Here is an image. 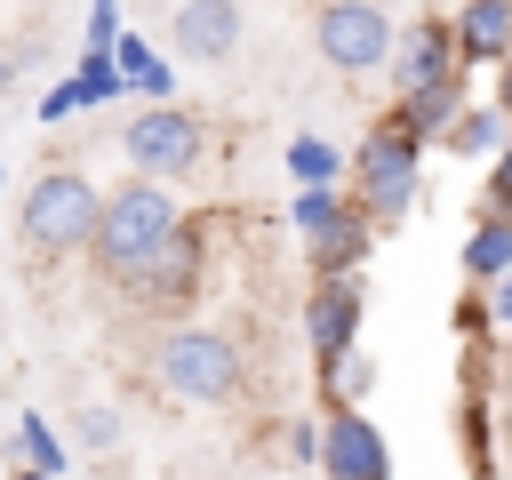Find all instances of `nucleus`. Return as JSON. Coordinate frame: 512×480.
Listing matches in <instances>:
<instances>
[{
  "instance_id": "23",
  "label": "nucleus",
  "mask_w": 512,
  "mask_h": 480,
  "mask_svg": "<svg viewBox=\"0 0 512 480\" xmlns=\"http://www.w3.org/2000/svg\"><path fill=\"white\" fill-rule=\"evenodd\" d=\"M456 424H464V464H472V472L488 480V472H496V432H488V400H480V392H464Z\"/></svg>"
},
{
  "instance_id": "12",
  "label": "nucleus",
  "mask_w": 512,
  "mask_h": 480,
  "mask_svg": "<svg viewBox=\"0 0 512 480\" xmlns=\"http://www.w3.org/2000/svg\"><path fill=\"white\" fill-rule=\"evenodd\" d=\"M448 16H456V56H464V72L512 56V0H456Z\"/></svg>"
},
{
  "instance_id": "15",
  "label": "nucleus",
  "mask_w": 512,
  "mask_h": 480,
  "mask_svg": "<svg viewBox=\"0 0 512 480\" xmlns=\"http://www.w3.org/2000/svg\"><path fill=\"white\" fill-rule=\"evenodd\" d=\"M352 216H360V200H344L336 184H296V200H288V224L304 232V248H312V240H328V232H336V224H352Z\"/></svg>"
},
{
  "instance_id": "11",
  "label": "nucleus",
  "mask_w": 512,
  "mask_h": 480,
  "mask_svg": "<svg viewBox=\"0 0 512 480\" xmlns=\"http://www.w3.org/2000/svg\"><path fill=\"white\" fill-rule=\"evenodd\" d=\"M168 40H176V56H192V64H224V56L240 48V0H176Z\"/></svg>"
},
{
  "instance_id": "4",
  "label": "nucleus",
  "mask_w": 512,
  "mask_h": 480,
  "mask_svg": "<svg viewBox=\"0 0 512 480\" xmlns=\"http://www.w3.org/2000/svg\"><path fill=\"white\" fill-rule=\"evenodd\" d=\"M152 376H160V392H176L192 408H224V400H240L248 360H240V344L224 328H192L184 320V328H168L152 344Z\"/></svg>"
},
{
  "instance_id": "10",
  "label": "nucleus",
  "mask_w": 512,
  "mask_h": 480,
  "mask_svg": "<svg viewBox=\"0 0 512 480\" xmlns=\"http://www.w3.org/2000/svg\"><path fill=\"white\" fill-rule=\"evenodd\" d=\"M456 64H464V56H456V16H416V24H400L384 80H392V96H400V88H424V80H440V72H456Z\"/></svg>"
},
{
  "instance_id": "27",
  "label": "nucleus",
  "mask_w": 512,
  "mask_h": 480,
  "mask_svg": "<svg viewBox=\"0 0 512 480\" xmlns=\"http://www.w3.org/2000/svg\"><path fill=\"white\" fill-rule=\"evenodd\" d=\"M120 40V0H88V40L80 48H112Z\"/></svg>"
},
{
  "instance_id": "17",
  "label": "nucleus",
  "mask_w": 512,
  "mask_h": 480,
  "mask_svg": "<svg viewBox=\"0 0 512 480\" xmlns=\"http://www.w3.org/2000/svg\"><path fill=\"white\" fill-rule=\"evenodd\" d=\"M64 80H72L80 112H104V104H120V96H128V80H120V56H112V48H80V64H72Z\"/></svg>"
},
{
  "instance_id": "28",
  "label": "nucleus",
  "mask_w": 512,
  "mask_h": 480,
  "mask_svg": "<svg viewBox=\"0 0 512 480\" xmlns=\"http://www.w3.org/2000/svg\"><path fill=\"white\" fill-rule=\"evenodd\" d=\"M72 112H80V96H72V80H56V88L40 96V120L56 128V120H72Z\"/></svg>"
},
{
  "instance_id": "31",
  "label": "nucleus",
  "mask_w": 512,
  "mask_h": 480,
  "mask_svg": "<svg viewBox=\"0 0 512 480\" xmlns=\"http://www.w3.org/2000/svg\"><path fill=\"white\" fill-rule=\"evenodd\" d=\"M496 104H504V120H512V56L496 64Z\"/></svg>"
},
{
  "instance_id": "21",
  "label": "nucleus",
  "mask_w": 512,
  "mask_h": 480,
  "mask_svg": "<svg viewBox=\"0 0 512 480\" xmlns=\"http://www.w3.org/2000/svg\"><path fill=\"white\" fill-rule=\"evenodd\" d=\"M8 448H16V464H40V472H72V448L56 440V424H48L40 408H24V416H16V440H8Z\"/></svg>"
},
{
  "instance_id": "25",
  "label": "nucleus",
  "mask_w": 512,
  "mask_h": 480,
  "mask_svg": "<svg viewBox=\"0 0 512 480\" xmlns=\"http://www.w3.org/2000/svg\"><path fill=\"white\" fill-rule=\"evenodd\" d=\"M456 336H464V344H488V336H496V312H488V288H480V280H472V296L456 304Z\"/></svg>"
},
{
  "instance_id": "34",
  "label": "nucleus",
  "mask_w": 512,
  "mask_h": 480,
  "mask_svg": "<svg viewBox=\"0 0 512 480\" xmlns=\"http://www.w3.org/2000/svg\"><path fill=\"white\" fill-rule=\"evenodd\" d=\"M0 184H8V168H0Z\"/></svg>"
},
{
  "instance_id": "32",
  "label": "nucleus",
  "mask_w": 512,
  "mask_h": 480,
  "mask_svg": "<svg viewBox=\"0 0 512 480\" xmlns=\"http://www.w3.org/2000/svg\"><path fill=\"white\" fill-rule=\"evenodd\" d=\"M16 480H64V472H40V464H16Z\"/></svg>"
},
{
  "instance_id": "6",
  "label": "nucleus",
  "mask_w": 512,
  "mask_h": 480,
  "mask_svg": "<svg viewBox=\"0 0 512 480\" xmlns=\"http://www.w3.org/2000/svg\"><path fill=\"white\" fill-rule=\"evenodd\" d=\"M200 280H208V232H200V224H176V232H168V240H160V248H152L128 280H112V288H120L136 312L176 320V312L200 296Z\"/></svg>"
},
{
  "instance_id": "35",
  "label": "nucleus",
  "mask_w": 512,
  "mask_h": 480,
  "mask_svg": "<svg viewBox=\"0 0 512 480\" xmlns=\"http://www.w3.org/2000/svg\"><path fill=\"white\" fill-rule=\"evenodd\" d=\"M320 480H328V472H320Z\"/></svg>"
},
{
  "instance_id": "29",
  "label": "nucleus",
  "mask_w": 512,
  "mask_h": 480,
  "mask_svg": "<svg viewBox=\"0 0 512 480\" xmlns=\"http://www.w3.org/2000/svg\"><path fill=\"white\" fill-rule=\"evenodd\" d=\"M488 288V312H496V328H512V264L496 272V280H480Z\"/></svg>"
},
{
  "instance_id": "8",
  "label": "nucleus",
  "mask_w": 512,
  "mask_h": 480,
  "mask_svg": "<svg viewBox=\"0 0 512 480\" xmlns=\"http://www.w3.org/2000/svg\"><path fill=\"white\" fill-rule=\"evenodd\" d=\"M360 320H368L360 272H312V296H304V344H312V360L360 344Z\"/></svg>"
},
{
  "instance_id": "18",
  "label": "nucleus",
  "mask_w": 512,
  "mask_h": 480,
  "mask_svg": "<svg viewBox=\"0 0 512 480\" xmlns=\"http://www.w3.org/2000/svg\"><path fill=\"white\" fill-rule=\"evenodd\" d=\"M512 264V208H488L472 232H464V272L472 280H496Z\"/></svg>"
},
{
  "instance_id": "5",
  "label": "nucleus",
  "mask_w": 512,
  "mask_h": 480,
  "mask_svg": "<svg viewBox=\"0 0 512 480\" xmlns=\"http://www.w3.org/2000/svg\"><path fill=\"white\" fill-rule=\"evenodd\" d=\"M392 0H320L312 8V48L328 72H384L392 64Z\"/></svg>"
},
{
  "instance_id": "7",
  "label": "nucleus",
  "mask_w": 512,
  "mask_h": 480,
  "mask_svg": "<svg viewBox=\"0 0 512 480\" xmlns=\"http://www.w3.org/2000/svg\"><path fill=\"white\" fill-rule=\"evenodd\" d=\"M120 152H128V168L136 176H192L200 168V152H208V128H200V112H184L176 96L168 104H144L128 128H120Z\"/></svg>"
},
{
  "instance_id": "2",
  "label": "nucleus",
  "mask_w": 512,
  "mask_h": 480,
  "mask_svg": "<svg viewBox=\"0 0 512 480\" xmlns=\"http://www.w3.org/2000/svg\"><path fill=\"white\" fill-rule=\"evenodd\" d=\"M96 216H104V192L80 168H40L24 184V200H16V240L32 256H88Z\"/></svg>"
},
{
  "instance_id": "24",
  "label": "nucleus",
  "mask_w": 512,
  "mask_h": 480,
  "mask_svg": "<svg viewBox=\"0 0 512 480\" xmlns=\"http://www.w3.org/2000/svg\"><path fill=\"white\" fill-rule=\"evenodd\" d=\"M72 440H80L88 456H112V448H120V408H104V400H88V408L72 416Z\"/></svg>"
},
{
  "instance_id": "33",
  "label": "nucleus",
  "mask_w": 512,
  "mask_h": 480,
  "mask_svg": "<svg viewBox=\"0 0 512 480\" xmlns=\"http://www.w3.org/2000/svg\"><path fill=\"white\" fill-rule=\"evenodd\" d=\"M8 88H16V64H8V56H0V96H8Z\"/></svg>"
},
{
  "instance_id": "26",
  "label": "nucleus",
  "mask_w": 512,
  "mask_h": 480,
  "mask_svg": "<svg viewBox=\"0 0 512 480\" xmlns=\"http://www.w3.org/2000/svg\"><path fill=\"white\" fill-rule=\"evenodd\" d=\"M280 448H288L280 464H320V424H312V416H296V424L280 432Z\"/></svg>"
},
{
  "instance_id": "3",
  "label": "nucleus",
  "mask_w": 512,
  "mask_h": 480,
  "mask_svg": "<svg viewBox=\"0 0 512 480\" xmlns=\"http://www.w3.org/2000/svg\"><path fill=\"white\" fill-rule=\"evenodd\" d=\"M416 192H424V136L400 120V112H384L368 136H360V152H352V200L376 216V232L384 224H400L408 208H416Z\"/></svg>"
},
{
  "instance_id": "20",
  "label": "nucleus",
  "mask_w": 512,
  "mask_h": 480,
  "mask_svg": "<svg viewBox=\"0 0 512 480\" xmlns=\"http://www.w3.org/2000/svg\"><path fill=\"white\" fill-rule=\"evenodd\" d=\"M368 384H376V360H368L360 344H344V352L320 360V400H328V408H360Z\"/></svg>"
},
{
  "instance_id": "9",
  "label": "nucleus",
  "mask_w": 512,
  "mask_h": 480,
  "mask_svg": "<svg viewBox=\"0 0 512 480\" xmlns=\"http://www.w3.org/2000/svg\"><path fill=\"white\" fill-rule=\"evenodd\" d=\"M320 472L328 480H392V448L360 408H328L320 424Z\"/></svg>"
},
{
  "instance_id": "19",
  "label": "nucleus",
  "mask_w": 512,
  "mask_h": 480,
  "mask_svg": "<svg viewBox=\"0 0 512 480\" xmlns=\"http://www.w3.org/2000/svg\"><path fill=\"white\" fill-rule=\"evenodd\" d=\"M368 248H376V216L360 208L352 224H336L328 240H312V272H360V264H368Z\"/></svg>"
},
{
  "instance_id": "1",
  "label": "nucleus",
  "mask_w": 512,
  "mask_h": 480,
  "mask_svg": "<svg viewBox=\"0 0 512 480\" xmlns=\"http://www.w3.org/2000/svg\"><path fill=\"white\" fill-rule=\"evenodd\" d=\"M184 224V200H176V184L168 176H128V184H112L104 192V216H96V240H88V256H96V272L104 280H128L168 232Z\"/></svg>"
},
{
  "instance_id": "16",
  "label": "nucleus",
  "mask_w": 512,
  "mask_h": 480,
  "mask_svg": "<svg viewBox=\"0 0 512 480\" xmlns=\"http://www.w3.org/2000/svg\"><path fill=\"white\" fill-rule=\"evenodd\" d=\"M112 56H120L128 96H144V104H168V96H176V72H168V64H160V56H152L136 32H120V40H112Z\"/></svg>"
},
{
  "instance_id": "14",
  "label": "nucleus",
  "mask_w": 512,
  "mask_h": 480,
  "mask_svg": "<svg viewBox=\"0 0 512 480\" xmlns=\"http://www.w3.org/2000/svg\"><path fill=\"white\" fill-rule=\"evenodd\" d=\"M504 136H512L504 104H464V112L448 120V136H440V144H448L456 160H496V152H504Z\"/></svg>"
},
{
  "instance_id": "13",
  "label": "nucleus",
  "mask_w": 512,
  "mask_h": 480,
  "mask_svg": "<svg viewBox=\"0 0 512 480\" xmlns=\"http://www.w3.org/2000/svg\"><path fill=\"white\" fill-rule=\"evenodd\" d=\"M464 104H472V96H464V64H456V72H440V80H424V88H400V104H392V112H400L424 144H440V136H448V120H456Z\"/></svg>"
},
{
  "instance_id": "22",
  "label": "nucleus",
  "mask_w": 512,
  "mask_h": 480,
  "mask_svg": "<svg viewBox=\"0 0 512 480\" xmlns=\"http://www.w3.org/2000/svg\"><path fill=\"white\" fill-rule=\"evenodd\" d=\"M288 176L296 184H336L344 176V152L328 136H288Z\"/></svg>"
},
{
  "instance_id": "30",
  "label": "nucleus",
  "mask_w": 512,
  "mask_h": 480,
  "mask_svg": "<svg viewBox=\"0 0 512 480\" xmlns=\"http://www.w3.org/2000/svg\"><path fill=\"white\" fill-rule=\"evenodd\" d=\"M488 208H512V136L496 152V176H488Z\"/></svg>"
}]
</instances>
